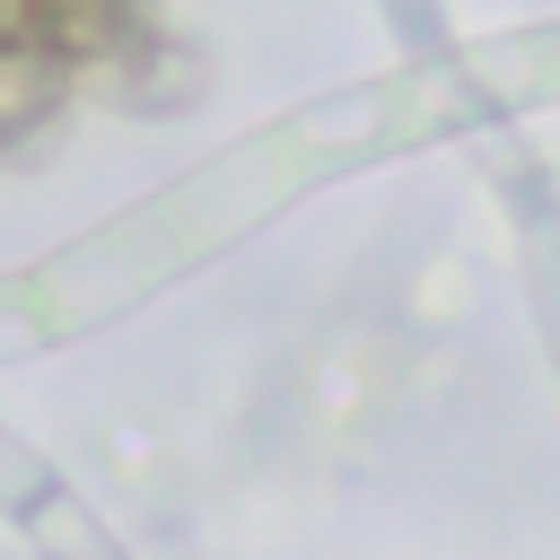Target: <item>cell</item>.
Here are the masks:
<instances>
[{
	"instance_id": "obj_1",
	"label": "cell",
	"mask_w": 560,
	"mask_h": 560,
	"mask_svg": "<svg viewBox=\"0 0 560 560\" xmlns=\"http://www.w3.org/2000/svg\"><path fill=\"white\" fill-rule=\"evenodd\" d=\"M61 96H70V61L44 35H9L0 44V149L26 140V131H44L61 114Z\"/></svg>"
},
{
	"instance_id": "obj_2",
	"label": "cell",
	"mask_w": 560,
	"mask_h": 560,
	"mask_svg": "<svg viewBox=\"0 0 560 560\" xmlns=\"http://www.w3.org/2000/svg\"><path fill=\"white\" fill-rule=\"evenodd\" d=\"M9 35H44V0H0V44Z\"/></svg>"
}]
</instances>
